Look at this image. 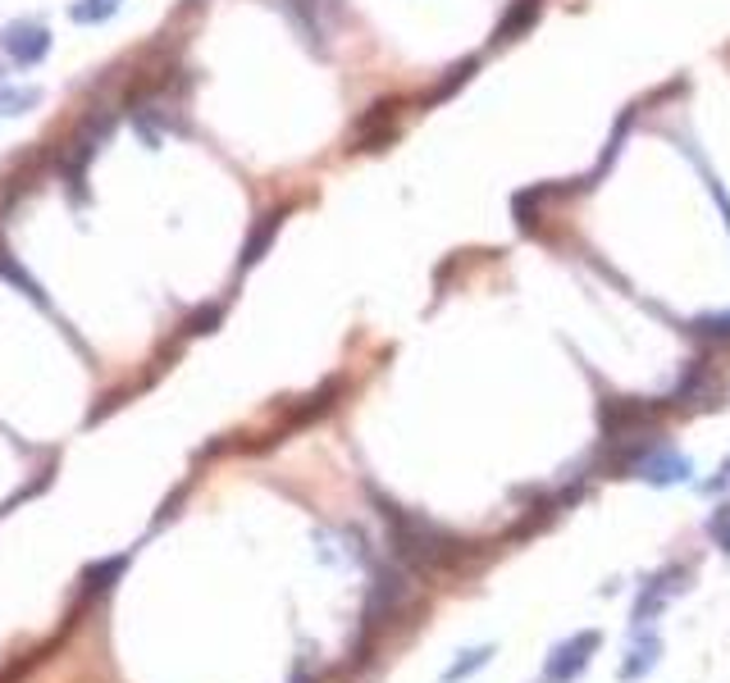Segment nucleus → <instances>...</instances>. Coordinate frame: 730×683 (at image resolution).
<instances>
[{"instance_id":"f257e3e1","label":"nucleus","mask_w":730,"mask_h":683,"mask_svg":"<svg viewBox=\"0 0 730 683\" xmlns=\"http://www.w3.org/2000/svg\"><path fill=\"white\" fill-rule=\"evenodd\" d=\"M370 496H375V506H379V515H384V524H388V534H392V542H398L402 561H407L411 570L430 574V570L456 566V561L466 556V542L456 538V534H447L443 524L424 519V515H416V511H402L398 502H388V496L375 492V488H370Z\"/></svg>"},{"instance_id":"f03ea898","label":"nucleus","mask_w":730,"mask_h":683,"mask_svg":"<svg viewBox=\"0 0 730 683\" xmlns=\"http://www.w3.org/2000/svg\"><path fill=\"white\" fill-rule=\"evenodd\" d=\"M114 123H119L114 110H97V114H87V119L78 123V133L69 137V150H65V160H59V182H65V192H69L74 205H87V201H91V192H87V169H91V160L101 155V146L114 137Z\"/></svg>"},{"instance_id":"7ed1b4c3","label":"nucleus","mask_w":730,"mask_h":683,"mask_svg":"<svg viewBox=\"0 0 730 683\" xmlns=\"http://www.w3.org/2000/svg\"><path fill=\"white\" fill-rule=\"evenodd\" d=\"M0 51H5L19 69H37L51 55V27L42 19H14L0 33Z\"/></svg>"},{"instance_id":"20e7f679","label":"nucleus","mask_w":730,"mask_h":683,"mask_svg":"<svg viewBox=\"0 0 730 683\" xmlns=\"http://www.w3.org/2000/svg\"><path fill=\"white\" fill-rule=\"evenodd\" d=\"M602 634L598 629H585V634H571L566 642H557L553 651H548V665H543V683H571V679H580L589 657L598 651Z\"/></svg>"},{"instance_id":"39448f33","label":"nucleus","mask_w":730,"mask_h":683,"mask_svg":"<svg viewBox=\"0 0 730 683\" xmlns=\"http://www.w3.org/2000/svg\"><path fill=\"white\" fill-rule=\"evenodd\" d=\"M630 474L644 479V483H653V488H681V483H689L694 464H689V456L676 451V447H649L644 456L634 460Z\"/></svg>"},{"instance_id":"423d86ee","label":"nucleus","mask_w":730,"mask_h":683,"mask_svg":"<svg viewBox=\"0 0 730 683\" xmlns=\"http://www.w3.org/2000/svg\"><path fill=\"white\" fill-rule=\"evenodd\" d=\"M407 597V583L402 574H392V570H379V583H375V593H370V611H365V619H370V629L384 625V619L398 611V602Z\"/></svg>"},{"instance_id":"0eeeda50","label":"nucleus","mask_w":730,"mask_h":683,"mask_svg":"<svg viewBox=\"0 0 730 683\" xmlns=\"http://www.w3.org/2000/svg\"><path fill=\"white\" fill-rule=\"evenodd\" d=\"M657 651H662V642H657L653 634H644V638H639V642H634V647L626 651V661H621V670H617V674H621L626 683L644 679V674H649V670L657 665Z\"/></svg>"},{"instance_id":"6e6552de","label":"nucleus","mask_w":730,"mask_h":683,"mask_svg":"<svg viewBox=\"0 0 730 683\" xmlns=\"http://www.w3.org/2000/svg\"><path fill=\"white\" fill-rule=\"evenodd\" d=\"M0 278H10V283L27 296V301H37L42 310H51V301H46V292H42V283H37V278H27V269L5 251V246H0Z\"/></svg>"},{"instance_id":"1a4fd4ad","label":"nucleus","mask_w":730,"mask_h":683,"mask_svg":"<svg viewBox=\"0 0 730 683\" xmlns=\"http://www.w3.org/2000/svg\"><path fill=\"white\" fill-rule=\"evenodd\" d=\"M119 10H124V0H74V5H69V23L97 27V23H110Z\"/></svg>"},{"instance_id":"9d476101","label":"nucleus","mask_w":730,"mask_h":683,"mask_svg":"<svg viewBox=\"0 0 730 683\" xmlns=\"http://www.w3.org/2000/svg\"><path fill=\"white\" fill-rule=\"evenodd\" d=\"M279 224H284V214H265V220L252 228L247 246H242V269H252V265L269 251V242H274V233H279Z\"/></svg>"},{"instance_id":"9b49d317","label":"nucleus","mask_w":730,"mask_h":683,"mask_svg":"<svg viewBox=\"0 0 730 683\" xmlns=\"http://www.w3.org/2000/svg\"><path fill=\"white\" fill-rule=\"evenodd\" d=\"M42 105V87H10V82H0V114L5 119H19L27 110H37Z\"/></svg>"},{"instance_id":"f8f14e48","label":"nucleus","mask_w":730,"mask_h":683,"mask_svg":"<svg viewBox=\"0 0 730 683\" xmlns=\"http://www.w3.org/2000/svg\"><path fill=\"white\" fill-rule=\"evenodd\" d=\"M124 566H129V556H114V561H97L87 574H82V597H91V593H106V587L124 574Z\"/></svg>"},{"instance_id":"ddd939ff","label":"nucleus","mask_w":730,"mask_h":683,"mask_svg":"<svg viewBox=\"0 0 730 683\" xmlns=\"http://www.w3.org/2000/svg\"><path fill=\"white\" fill-rule=\"evenodd\" d=\"M489 657H494V647H471V651H462V661L443 670V683H462V679L475 674L479 665H489Z\"/></svg>"},{"instance_id":"4468645a","label":"nucleus","mask_w":730,"mask_h":683,"mask_svg":"<svg viewBox=\"0 0 730 683\" xmlns=\"http://www.w3.org/2000/svg\"><path fill=\"white\" fill-rule=\"evenodd\" d=\"M708 534H712V538H717V547L730 556V502H726L721 511H712V515H708Z\"/></svg>"},{"instance_id":"2eb2a0df","label":"nucleus","mask_w":730,"mask_h":683,"mask_svg":"<svg viewBox=\"0 0 730 683\" xmlns=\"http://www.w3.org/2000/svg\"><path fill=\"white\" fill-rule=\"evenodd\" d=\"M694 333L730 342V310H726V315H704V320H694Z\"/></svg>"},{"instance_id":"dca6fc26","label":"nucleus","mask_w":730,"mask_h":683,"mask_svg":"<svg viewBox=\"0 0 730 683\" xmlns=\"http://www.w3.org/2000/svg\"><path fill=\"white\" fill-rule=\"evenodd\" d=\"M220 315H224V305H206L201 315H192V320H188V328H192V333H210V324H215Z\"/></svg>"},{"instance_id":"f3484780","label":"nucleus","mask_w":730,"mask_h":683,"mask_svg":"<svg viewBox=\"0 0 730 683\" xmlns=\"http://www.w3.org/2000/svg\"><path fill=\"white\" fill-rule=\"evenodd\" d=\"M726 488H730V456H726V464H721L712 479H704V492H708V496H717V492H726Z\"/></svg>"},{"instance_id":"a211bd4d","label":"nucleus","mask_w":730,"mask_h":683,"mask_svg":"<svg viewBox=\"0 0 730 683\" xmlns=\"http://www.w3.org/2000/svg\"><path fill=\"white\" fill-rule=\"evenodd\" d=\"M0 82H5V78H0Z\"/></svg>"}]
</instances>
